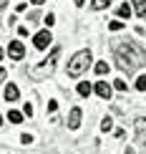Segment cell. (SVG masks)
Masks as SVG:
<instances>
[{
  "label": "cell",
  "mask_w": 146,
  "mask_h": 154,
  "mask_svg": "<svg viewBox=\"0 0 146 154\" xmlns=\"http://www.w3.org/2000/svg\"><path fill=\"white\" fill-rule=\"evenodd\" d=\"M113 56H116V63L129 73L134 68L146 66V51L134 41H113Z\"/></svg>",
  "instance_id": "obj_1"
},
{
  "label": "cell",
  "mask_w": 146,
  "mask_h": 154,
  "mask_svg": "<svg viewBox=\"0 0 146 154\" xmlns=\"http://www.w3.org/2000/svg\"><path fill=\"white\" fill-rule=\"evenodd\" d=\"M58 58H61V46H55L53 51H50V56H48V58H43L40 63H35V66L30 68V71H28V76H30L33 81L48 79V76L55 71V63H58Z\"/></svg>",
  "instance_id": "obj_2"
},
{
  "label": "cell",
  "mask_w": 146,
  "mask_h": 154,
  "mask_svg": "<svg viewBox=\"0 0 146 154\" xmlns=\"http://www.w3.org/2000/svg\"><path fill=\"white\" fill-rule=\"evenodd\" d=\"M93 63V56L91 51H78V53H73V58L68 61V76L71 79H78V76H83L88 71V66Z\"/></svg>",
  "instance_id": "obj_3"
},
{
  "label": "cell",
  "mask_w": 146,
  "mask_h": 154,
  "mask_svg": "<svg viewBox=\"0 0 146 154\" xmlns=\"http://www.w3.org/2000/svg\"><path fill=\"white\" fill-rule=\"evenodd\" d=\"M50 43H53V35H50V30H48V28L33 35V46H35L38 51H46V48L50 46Z\"/></svg>",
  "instance_id": "obj_4"
},
{
  "label": "cell",
  "mask_w": 146,
  "mask_h": 154,
  "mask_svg": "<svg viewBox=\"0 0 146 154\" xmlns=\"http://www.w3.org/2000/svg\"><path fill=\"white\" fill-rule=\"evenodd\" d=\"M8 56H10L13 61H20L23 56H25V46H23L20 41H10L8 43Z\"/></svg>",
  "instance_id": "obj_5"
},
{
  "label": "cell",
  "mask_w": 146,
  "mask_h": 154,
  "mask_svg": "<svg viewBox=\"0 0 146 154\" xmlns=\"http://www.w3.org/2000/svg\"><path fill=\"white\" fill-rule=\"evenodd\" d=\"M81 119H83V109H81V106H73L71 114H68V129H78V126H81Z\"/></svg>",
  "instance_id": "obj_6"
},
{
  "label": "cell",
  "mask_w": 146,
  "mask_h": 154,
  "mask_svg": "<svg viewBox=\"0 0 146 154\" xmlns=\"http://www.w3.org/2000/svg\"><path fill=\"white\" fill-rule=\"evenodd\" d=\"M134 131H136V142L144 146V144H146V119H144V116L134 121Z\"/></svg>",
  "instance_id": "obj_7"
},
{
  "label": "cell",
  "mask_w": 146,
  "mask_h": 154,
  "mask_svg": "<svg viewBox=\"0 0 146 154\" xmlns=\"http://www.w3.org/2000/svg\"><path fill=\"white\" fill-rule=\"evenodd\" d=\"M93 91H96L101 99H111V96H113V86L106 83V81H96V83H93Z\"/></svg>",
  "instance_id": "obj_8"
},
{
  "label": "cell",
  "mask_w": 146,
  "mask_h": 154,
  "mask_svg": "<svg viewBox=\"0 0 146 154\" xmlns=\"http://www.w3.org/2000/svg\"><path fill=\"white\" fill-rule=\"evenodd\" d=\"M18 96H20L18 86L15 83H8V86H5V101H18Z\"/></svg>",
  "instance_id": "obj_9"
},
{
  "label": "cell",
  "mask_w": 146,
  "mask_h": 154,
  "mask_svg": "<svg viewBox=\"0 0 146 154\" xmlns=\"http://www.w3.org/2000/svg\"><path fill=\"white\" fill-rule=\"evenodd\" d=\"M91 94H93V86H91L88 81H81V83H78V96H83V99H88Z\"/></svg>",
  "instance_id": "obj_10"
},
{
  "label": "cell",
  "mask_w": 146,
  "mask_h": 154,
  "mask_svg": "<svg viewBox=\"0 0 146 154\" xmlns=\"http://www.w3.org/2000/svg\"><path fill=\"white\" fill-rule=\"evenodd\" d=\"M134 3V13L139 18H146V0H131Z\"/></svg>",
  "instance_id": "obj_11"
},
{
  "label": "cell",
  "mask_w": 146,
  "mask_h": 154,
  "mask_svg": "<svg viewBox=\"0 0 146 154\" xmlns=\"http://www.w3.org/2000/svg\"><path fill=\"white\" fill-rule=\"evenodd\" d=\"M109 5H111V0H91L93 10H103V8H109Z\"/></svg>",
  "instance_id": "obj_12"
},
{
  "label": "cell",
  "mask_w": 146,
  "mask_h": 154,
  "mask_svg": "<svg viewBox=\"0 0 146 154\" xmlns=\"http://www.w3.org/2000/svg\"><path fill=\"white\" fill-rule=\"evenodd\" d=\"M109 68H111V66H109L106 61H98V63H96V73H98V76H106V73H109Z\"/></svg>",
  "instance_id": "obj_13"
},
{
  "label": "cell",
  "mask_w": 146,
  "mask_h": 154,
  "mask_svg": "<svg viewBox=\"0 0 146 154\" xmlns=\"http://www.w3.org/2000/svg\"><path fill=\"white\" fill-rule=\"evenodd\" d=\"M118 18H121V20L131 18V5H121V8H118Z\"/></svg>",
  "instance_id": "obj_14"
},
{
  "label": "cell",
  "mask_w": 146,
  "mask_h": 154,
  "mask_svg": "<svg viewBox=\"0 0 146 154\" xmlns=\"http://www.w3.org/2000/svg\"><path fill=\"white\" fill-rule=\"evenodd\" d=\"M8 119L13 121V124H20V121H23V114H20V111H8Z\"/></svg>",
  "instance_id": "obj_15"
},
{
  "label": "cell",
  "mask_w": 146,
  "mask_h": 154,
  "mask_svg": "<svg viewBox=\"0 0 146 154\" xmlns=\"http://www.w3.org/2000/svg\"><path fill=\"white\" fill-rule=\"evenodd\" d=\"M113 88H118V91H126V88H129V83H126L124 79H116V81H113Z\"/></svg>",
  "instance_id": "obj_16"
},
{
  "label": "cell",
  "mask_w": 146,
  "mask_h": 154,
  "mask_svg": "<svg viewBox=\"0 0 146 154\" xmlns=\"http://www.w3.org/2000/svg\"><path fill=\"white\" fill-rule=\"evenodd\" d=\"M136 88L139 91H146V76H139L136 79Z\"/></svg>",
  "instance_id": "obj_17"
},
{
  "label": "cell",
  "mask_w": 146,
  "mask_h": 154,
  "mask_svg": "<svg viewBox=\"0 0 146 154\" xmlns=\"http://www.w3.org/2000/svg\"><path fill=\"white\" fill-rule=\"evenodd\" d=\"M111 126H113L111 116H106V119H103V124H101V129H103V131H111Z\"/></svg>",
  "instance_id": "obj_18"
},
{
  "label": "cell",
  "mask_w": 146,
  "mask_h": 154,
  "mask_svg": "<svg viewBox=\"0 0 146 154\" xmlns=\"http://www.w3.org/2000/svg\"><path fill=\"white\" fill-rule=\"evenodd\" d=\"M121 28H124L121 20H111V23H109V30H121Z\"/></svg>",
  "instance_id": "obj_19"
},
{
  "label": "cell",
  "mask_w": 146,
  "mask_h": 154,
  "mask_svg": "<svg viewBox=\"0 0 146 154\" xmlns=\"http://www.w3.org/2000/svg\"><path fill=\"white\" fill-rule=\"evenodd\" d=\"M53 23H55V15H53V13H48V15H46V25L50 28V25H53Z\"/></svg>",
  "instance_id": "obj_20"
},
{
  "label": "cell",
  "mask_w": 146,
  "mask_h": 154,
  "mask_svg": "<svg viewBox=\"0 0 146 154\" xmlns=\"http://www.w3.org/2000/svg\"><path fill=\"white\" fill-rule=\"evenodd\" d=\"M20 142H23V144H25V146H28V144H30V142H33V137H30V134H23V137H20Z\"/></svg>",
  "instance_id": "obj_21"
},
{
  "label": "cell",
  "mask_w": 146,
  "mask_h": 154,
  "mask_svg": "<svg viewBox=\"0 0 146 154\" xmlns=\"http://www.w3.org/2000/svg\"><path fill=\"white\" fill-rule=\"evenodd\" d=\"M55 109H58V101H48V111H50V114H53V111H55Z\"/></svg>",
  "instance_id": "obj_22"
},
{
  "label": "cell",
  "mask_w": 146,
  "mask_h": 154,
  "mask_svg": "<svg viewBox=\"0 0 146 154\" xmlns=\"http://www.w3.org/2000/svg\"><path fill=\"white\" fill-rule=\"evenodd\" d=\"M23 114H28V116H33V106H30V104H25V106H23Z\"/></svg>",
  "instance_id": "obj_23"
},
{
  "label": "cell",
  "mask_w": 146,
  "mask_h": 154,
  "mask_svg": "<svg viewBox=\"0 0 146 154\" xmlns=\"http://www.w3.org/2000/svg\"><path fill=\"white\" fill-rule=\"evenodd\" d=\"M5 79H8V71H5V68H3V66H0V83H3Z\"/></svg>",
  "instance_id": "obj_24"
},
{
  "label": "cell",
  "mask_w": 146,
  "mask_h": 154,
  "mask_svg": "<svg viewBox=\"0 0 146 154\" xmlns=\"http://www.w3.org/2000/svg\"><path fill=\"white\" fill-rule=\"evenodd\" d=\"M30 3H33V5H40V3H46V0H30Z\"/></svg>",
  "instance_id": "obj_25"
},
{
  "label": "cell",
  "mask_w": 146,
  "mask_h": 154,
  "mask_svg": "<svg viewBox=\"0 0 146 154\" xmlns=\"http://www.w3.org/2000/svg\"><path fill=\"white\" fill-rule=\"evenodd\" d=\"M73 3H76V5H78V8H81V5H83V3H86V0H73Z\"/></svg>",
  "instance_id": "obj_26"
},
{
  "label": "cell",
  "mask_w": 146,
  "mask_h": 154,
  "mask_svg": "<svg viewBox=\"0 0 146 154\" xmlns=\"http://www.w3.org/2000/svg\"><path fill=\"white\" fill-rule=\"evenodd\" d=\"M3 5H8V0H0V8H3Z\"/></svg>",
  "instance_id": "obj_27"
},
{
  "label": "cell",
  "mask_w": 146,
  "mask_h": 154,
  "mask_svg": "<svg viewBox=\"0 0 146 154\" xmlns=\"http://www.w3.org/2000/svg\"><path fill=\"white\" fill-rule=\"evenodd\" d=\"M3 56H5V51H3V48H0V61H3Z\"/></svg>",
  "instance_id": "obj_28"
},
{
  "label": "cell",
  "mask_w": 146,
  "mask_h": 154,
  "mask_svg": "<svg viewBox=\"0 0 146 154\" xmlns=\"http://www.w3.org/2000/svg\"><path fill=\"white\" fill-rule=\"evenodd\" d=\"M0 126H3V116H0Z\"/></svg>",
  "instance_id": "obj_29"
}]
</instances>
